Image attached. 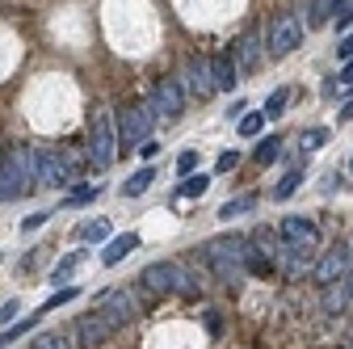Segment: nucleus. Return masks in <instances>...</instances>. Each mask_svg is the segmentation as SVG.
Instances as JSON below:
<instances>
[{
    "instance_id": "1",
    "label": "nucleus",
    "mask_w": 353,
    "mask_h": 349,
    "mask_svg": "<svg viewBox=\"0 0 353 349\" xmlns=\"http://www.w3.org/2000/svg\"><path fill=\"white\" fill-rule=\"evenodd\" d=\"M248 252H252L248 236H214V240H206V266L214 270L219 282L236 286L248 274Z\"/></svg>"
},
{
    "instance_id": "2",
    "label": "nucleus",
    "mask_w": 353,
    "mask_h": 349,
    "mask_svg": "<svg viewBox=\"0 0 353 349\" xmlns=\"http://www.w3.org/2000/svg\"><path fill=\"white\" fill-rule=\"evenodd\" d=\"M0 172H5V194H9V198L30 194V186L38 181V148L13 143L5 156H0Z\"/></svg>"
},
{
    "instance_id": "3",
    "label": "nucleus",
    "mask_w": 353,
    "mask_h": 349,
    "mask_svg": "<svg viewBox=\"0 0 353 349\" xmlns=\"http://www.w3.org/2000/svg\"><path fill=\"white\" fill-rule=\"evenodd\" d=\"M118 156V126H114V114L105 106L93 110V122H88V160L97 168H110Z\"/></svg>"
},
{
    "instance_id": "4",
    "label": "nucleus",
    "mask_w": 353,
    "mask_h": 349,
    "mask_svg": "<svg viewBox=\"0 0 353 349\" xmlns=\"http://www.w3.org/2000/svg\"><path fill=\"white\" fill-rule=\"evenodd\" d=\"M76 168H80V160L63 148V152H55V148H38V181L42 186H51V190H68L72 181H76Z\"/></svg>"
},
{
    "instance_id": "5",
    "label": "nucleus",
    "mask_w": 353,
    "mask_h": 349,
    "mask_svg": "<svg viewBox=\"0 0 353 349\" xmlns=\"http://www.w3.org/2000/svg\"><path fill=\"white\" fill-rule=\"evenodd\" d=\"M156 106L152 101H143V106H130L126 114H122V126H118V148L122 152H130V148H143L148 143V135H152V126H156Z\"/></svg>"
},
{
    "instance_id": "6",
    "label": "nucleus",
    "mask_w": 353,
    "mask_h": 349,
    "mask_svg": "<svg viewBox=\"0 0 353 349\" xmlns=\"http://www.w3.org/2000/svg\"><path fill=\"white\" fill-rule=\"evenodd\" d=\"M152 295H172V290H185V295H198V286L190 282V274L176 266V261H156V266H148L143 270V278H139Z\"/></svg>"
},
{
    "instance_id": "7",
    "label": "nucleus",
    "mask_w": 353,
    "mask_h": 349,
    "mask_svg": "<svg viewBox=\"0 0 353 349\" xmlns=\"http://www.w3.org/2000/svg\"><path fill=\"white\" fill-rule=\"evenodd\" d=\"M278 240H282V248H290V252L312 257V252L320 248V228H316L312 219H303V215H286L282 228H278Z\"/></svg>"
},
{
    "instance_id": "8",
    "label": "nucleus",
    "mask_w": 353,
    "mask_h": 349,
    "mask_svg": "<svg viewBox=\"0 0 353 349\" xmlns=\"http://www.w3.org/2000/svg\"><path fill=\"white\" fill-rule=\"evenodd\" d=\"M299 42H303V21L294 13H278L274 26H270V55L274 59H286Z\"/></svg>"
},
{
    "instance_id": "9",
    "label": "nucleus",
    "mask_w": 353,
    "mask_h": 349,
    "mask_svg": "<svg viewBox=\"0 0 353 349\" xmlns=\"http://www.w3.org/2000/svg\"><path fill=\"white\" fill-rule=\"evenodd\" d=\"M97 312H105V320L114 328H122V324H130V320L139 316V303H135V295H130V290H110V295L97 299Z\"/></svg>"
},
{
    "instance_id": "10",
    "label": "nucleus",
    "mask_w": 353,
    "mask_h": 349,
    "mask_svg": "<svg viewBox=\"0 0 353 349\" xmlns=\"http://www.w3.org/2000/svg\"><path fill=\"white\" fill-rule=\"evenodd\" d=\"M349 270H353V248H328V252L316 261V282H320V286L345 282Z\"/></svg>"
},
{
    "instance_id": "11",
    "label": "nucleus",
    "mask_w": 353,
    "mask_h": 349,
    "mask_svg": "<svg viewBox=\"0 0 353 349\" xmlns=\"http://www.w3.org/2000/svg\"><path fill=\"white\" fill-rule=\"evenodd\" d=\"M114 332H118V328L105 320V312H97V308H93V312H88V316L80 320V328H76V341H80V349H101V345H105Z\"/></svg>"
},
{
    "instance_id": "12",
    "label": "nucleus",
    "mask_w": 353,
    "mask_h": 349,
    "mask_svg": "<svg viewBox=\"0 0 353 349\" xmlns=\"http://www.w3.org/2000/svg\"><path fill=\"white\" fill-rule=\"evenodd\" d=\"M152 106H156V114H160V118H181V110H185V93H181V84L164 76V80L156 84V93H152Z\"/></svg>"
},
{
    "instance_id": "13",
    "label": "nucleus",
    "mask_w": 353,
    "mask_h": 349,
    "mask_svg": "<svg viewBox=\"0 0 353 349\" xmlns=\"http://www.w3.org/2000/svg\"><path fill=\"white\" fill-rule=\"evenodd\" d=\"M185 84H190V93H194L198 101H206V97L214 93V63L190 59V63H185Z\"/></svg>"
},
{
    "instance_id": "14",
    "label": "nucleus",
    "mask_w": 353,
    "mask_h": 349,
    "mask_svg": "<svg viewBox=\"0 0 353 349\" xmlns=\"http://www.w3.org/2000/svg\"><path fill=\"white\" fill-rule=\"evenodd\" d=\"M135 248H139V236H135V232L114 236V240L105 244V252H101V266H118V261H122V257H130Z\"/></svg>"
},
{
    "instance_id": "15",
    "label": "nucleus",
    "mask_w": 353,
    "mask_h": 349,
    "mask_svg": "<svg viewBox=\"0 0 353 349\" xmlns=\"http://www.w3.org/2000/svg\"><path fill=\"white\" fill-rule=\"evenodd\" d=\"M236 63L244 68V72H252L256 63H261V38L248 30V34H240V42H236Z\"/></svg>"
},
{
    "instance_id": "16",
    "label": "nucleus",
    "mask_w": 353,
    "mask_h": 349,
    "mask_svg": "<svg viewBox=\"0 0 353 349\" xmlns=\"http://www.w3.org/2000/svg\"><path fill=\"white\" fill-rule=\"evenodd\" d=\"M236 72H240V63L232 59V51H223V55H219L214 59V89H236Z\"/></svg>"
},
{
    "instance_id": "17",
    "label": "nucleus",
    "mask_w": 353,
    "mask_h": 349,
    "mask_svg": "<svg viewBox=\"0 0 353 349\" xmlns=\"http://www.w3.org/2000/svg\"><path fill=\"white\" fill-rule=\"evenodd\" d=\"M345 303H353L349 299V290H345V282H332V286H324V316H341L345 312Z\"/></svg>"
},
{
    "instance_id": "18",
    "label": "nucleus",
    "mask_w": 353,
    "mask_h": 349,
    "mask_svg": "<svg viewBox=\"0 0 353 349\" xmlns=\"http://www.w3.org/2000/svg\"><path fill=\"white\" fill-rule=\"evenodd\" d=\"M152 181H156V168L148 164V168H139V172H135L130 181H122V198H139V194H143Z\"/></svg>"
},
{
    "instance_id": "19",
    "label": "nucleus",
    "mask_w": 353,
    "mask_h": 349,
    "mask_svg": "<svg viewBox=\"0 0 353 349\" xmlns=\"http://www.w3.org/2000/svg\"><path fill=\"white\" fill-rule=\"evenodd\" d=\"M256 206V194H240V198H228L223 206H219V219H236V215H244V210H252Z\"/></svg>"
},
{
    "instance_id": "20",
    "label": "nucleus",
    "mask_w": 353,
    "mask_h": 349,
    "mask_svg": "<svg viewBox=\"0 0 353 349\" xmlns=\"http://www.w3.org/2000/svg\"><path fill=\"white\" fill-rule=\"evenodd\" d=\"M345 0H312V13H307V26H324L332 13H341Z\"/></svg>"
},
{
    "instance_id": "21",
    "label": "nucleus",
    "mask_w": 353,
    "mask_h": 349,
    "mask_svg": "<svg viewBox=\"0 0 353 349\" xmlns=\"http://www.w3.org/2000/svg\"><path fill=\"white\" fill-rule=\"evenodd\" d=\"M278 156H282V139H278V135L261 139V143H256V152H252V160H256V164H274Z\"/></svg>"
},
{
    "instance_id": "22",
    "label": "nucleus",
    "mask_w": 353,
    "mask_h": 349,
    "mask_svg": "<svg viewBox=\"0 0 353 349\" xmlns=\"http://www.w3.org/2000/svg\"><path fill=\"white\" fill-rule=\"evenodd\" d=\"M76 236H80V240L101 244V240H110V223H105V219H88V223H80V228H76Z\"/></svg>"
},
{
    "instance_id": "23",
    "label": "nucleus",
    "mask_w": 353,
    "mask_h": 349,
    "mask_svg": "<svg viewBox=\"0 0 353 349\" xmlns=\"http://www.w3.org/2000/svg\"><path fill=\"white\" fill-rule=\"evenodd\" d=\"M206 190H210V177H202V172L194 177V172H190V177L181 181V190H176V198H202Z\"/></svg>"
},
{
    "instance_id": "24",
    "label": "nucleus",
    "mask_w": 353,
    "mask_h": 349,
    "mask_svg": "<svg viewBox=\"0 0 353 349\" xmlns=\"http://www.w3.org/2000/svg\"><path fill=\"white\" fill-rule=\"evenodd\" d=\"M38 320H42V316H30V320H21V324H9L5 332H0V349H5V345H13V341H21V337H26V332H30Z\"/></svg>"
},
{
    "instance_id": "25",
    "label": "nucleus",
    "mask_w": 353,
    "mask_h": 349,
    "mask_svg": "<svg viewBox=\"0 0 353 349\" xmlns=\"http://www.w3.org/2000/svg\"><path fill=\"white\" fill-rule=\"evenodd\" d=\"M30 349H72V337L68 332H42V337H34Z\"/></svg>"
},
{
    "instance_id": "26",
    "label": "nucleus",
    "mask_w": 353,
    "mask_h": 349,
    "mask_svg": "<svg viewBox=\"0 0 353 349\" xmlns=\"http://www.w3.org/2000/svg\"><path fill=\"white\" fill-rule=\"evenodd\" d=\"M324 143H328V130H324V126H316V130H303V135H299V148H303V152H320Z\"/></svg>"
},
{
    "instance_id": "27",
    "label": "nucleus",
    "mask_w": 353,
    "mask_h": 349,
    "mask_svg": "<svg viewBox=\"0 0 353 349\" xmlns=\"http://www.w3.org/2000/svg\"><path fill=\"white\" fill-rule=\"evenodd\" d=\"M286 101H290V89H274L270 97H265V118H282Z\"/></svg>"
},
{
    "instance_id": "28",
    "label": "nucleus",
    "mask_w": 353,
    "mask_h": 349,
    "mask_svg": "<svg viewBox=\"0 0 353 349\" xmlns=\"http://www.w3.org/2000/svg\"><path fill=\"white\" fill-rule=\"evenodd\" d=\"M299 181H303V168H290V172H286V177L278 181V190H274V198H278V202H286V198H290V194L299 190Z\"/></svg>"
},
{
    "instance_id": "29",
    "label": "nucleus",
    "mask_w": 353,
    "mask_h": 349,
    "mask_svg": "<svg viewBox=\"0 0 353 349\" xmlns=\"http://www.w3.org/2000/svg\"><path fill=\"white\" fill-rule=\"evenodd\" d=\"M76 295H80L76 286H63V290H55V295H51V299H47V303H42V308H38V316H47V312H55V308H63V303H72Z\"/></svg>"
},
{
    "instance_id": "30",
    "label": "nucleus",
    "mask_w": 353,
    "mask_h": 349,
    "mask_svg": "<svg viewBox=\"0 0 353 349\" xmlns=\"http://www.w3.org/2000/svg\"><path fill=\"white\" fill-rule=\"evenodd\" d=\"M261 126H265V110H261V114H244V118H240V135L252 139V135H261Z\"/></svg>"
},
{
    "instance_id": "31",
    "label": "nucleus",
    "mask_w": 353,
    "mask_h": 349,
    "mask_svg": "<svg viewBox=\"0 0 353 349\" xmlns=\"http://www.w3.org/2000/svg\"><path fill=\"white\" fill-rule=\"evenodd\" d=\"M80 261H84V252H68V257L59 261V266H55V282H63V278H68V274L80 266Z\"/></svg>"
},
{
    "instance_id": "32",
    "label": "nucleus",
    "mask_w": 353,
    "mask_h": 349,
    "mask_svg": "<svg viewBox=\"0 0 353 349\" xmlns=\"http://www.w3.org/2000/svg\"><path fill=\"white\" fill-rule=\"evenodd\" d=\"M194 168H198V152H194V148H185L181 156H176V172H181V177H190Z\"/></svg>"
},
{
    "instance_id": "33",
    "label": "nucleus",
    "mask_w": 353,
    "mask_h": 349,
    "mask_svg": "<svg viewBox=\"0 0 353 349\" xmlns=\"http://www.w3.org/2000/svg\"><path fill=\"white\" fill-rule=\"evenodd\" d=\"M236 164H240V152H223V156L214 160V172H232Z\"/></svg>"
},
{
    "instance_id": "34",
    "label": "nucleus",
    "mask_w": 353,
    "mask_h": 349,
    "mask_svg": "<svg viewBox=\"0 0 353 349\" xmlns=\"http://www.w3.org/2000/svg\"><path fill=\"white\" fill-rule=\"evenodd\" d=\"M51 219V210H38V215H26V219H21V232H34V228H42V223H47Z\"/></svg>"
},
{
    "instance_id": "35",
    "label": "nucleus",
    "mask_w": 353,
    "mask_h": 349,
    "mask_svg": "<svg viewBox=\"0 0 353 349\" xmlns=\"http://www.w3.org/2000/svg\"><path fill=\"white\" fill-rule=\"evenodd\" d=\"M349 26H353V0H345L341 13H336V30H349Z\"/></svg>"
},
{
    "instance_id": "36",
    "label": "nucleus",
    "mask_w": 353,
    "mask_h": 349,
    "mask_svg": "<svg viewBox=\"0 0 353 349\" xmlns=\"http://www.w3.org/2000/svg\"><path fill=\"white\" fill-rule=\"evenodd\" d=\"M93 194H97L93 186H80L76 194H68V206H80V202H88V198H93Z\"/></svg>"
},
{
    "instance_id": "37",
    "label": "nucleus",
    "mask_w": 353,
    "mask_h": 349,
    "mask_svg": "<svg viewBox=\"0 0 353 349\" xmlns=\"http://www.w3.org/2000/svg\"><path fill=\"white\" fill-rule=\"evenodd\" d=\"M336 55H341L345 63L353 59V34H345V38H341V47H336Z\"/></svg>"
},
{
    "instance_id": "38",
    "label": "nucleus",
    "mask_w": 353,
    "mask_h": 349,
    "mask_svg": "<svg viewBox=\"0 0 353 349\" xmlns=\"http://www.w3.org/2000/svg\"><path fill=\"white\" fill-rule=\"evenodd\" d=\"M13 316H17V299H9L5 308H0V324H13Z\"/></svg>"
},
{
    "instance_id": "39",
    "label": "nucleus",
    "mask_w": 353,
    "mask_h": 349,
    "mask_svg": "<svg viewBox=\"0 0 353 349\" xmlns=\"http://www.w3.org/2000/svg\"><path fill=\"white\" fill-rule=\"evenodd\" d=\"M336 80H341V84H345V89H353V59H349V63H345V72H341V76H336Z\"/></svg>"
},
{
    "instance_id": "40",
    "label": "nucleus",
    "mask_w": 353,
    "mask_h": 349,
    "mask_svg": "<svg viewBox=\"0 0 353 349\" xmlns=\"http://www.w3.org/2000/svg\"><path fill=\"white\" fill-rule=\"evenodd\" d=\"M156 152H160V143H156V139H148V143H143V148H139V156H143V160H152V156H156Z\"/></svg>"
},
{
    "instance_id": "41",
    "label": "nucleus",
    "mask_w": 353,
    "mask_h": 349,
    "mask_svg": "<svg viewBox=\"0 0 353 349\" xmlns=\"http://www.w3.org/2000/svg\"><path fill=\"white\" fill-rule=\"evenodd\" d=\"M345 290H349V299H353V270L345 274Z\"/></svg>"
},
{
    "instance_id": "42",
    "label": "nucleus",
    "mask_w": 353,
    "mask_h": 349,
    "mask_svg": "<svg viewBox=\"0 0 353 349\" xmlns=\"http://www.w3.org/2000/svg\"><path fill=\"white\" fill-rule=\"evenodd\" d=\"M5 198H9V194H5V172H0V202H5Z\"/></svg>"
},
{
    "instance_id": "43",
    "label": "nucleus",
    "mask_w": 353,
    "mask_h": 349,
    "mask_svg": "<svg viewBox=\"0 0 353 349\" xmlns=\"http://www.w3.org/2000/svg\"><path fill=\"white\" fill-rule=\"evenodd\" d=\"M349 168H353V164H349Z\"/></svg>"
}]
</instances>
